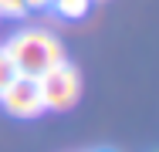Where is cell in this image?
Segmentation results:
<instances>
[{
    "label": "cell",
    "instance_id": "cell-1",
    "mask_svg": "<svg viewBox=\"0 0 159 152\" xmlns=\"http://www.w3.org/2000/svg\"><path fill=\"white\" fill-rule=\"evenodd\" d=\"M3 51L10 54L17 74H24V78H41L48 68L64 61L61 41L54 34H48V30H17L3 44Z\"/></svg>",
    "mask_w": 159,
    "mask_h": 152
},
{
    "label": "cell",
    "instance_id": "cell-2",
    "mask_svg": "<svg viewBox=\"0 0 159 152\" xmlns=\"http://www.w3.org/2000/svg\"><path fill=\"white\" fill-rule=\"evenodd\" d=\"M37 88H41L44 112H68L81 98V74L71 61H58L37 78Z\"/></svg>",
    "mask_w": 159,
    "mask_h": 152
},
{
    "label": "cell",
    "instance_id": "cell-3",
    "mask_svg": "<svg viewBox=\"0 0 159 152\" xmlns=\"http://www.w3.org/2000/svg\"><path fill=\"white\" fill-rule=\"evenodd\" d=\"M0 105H3V112L14 115V118H37V115L44 112L37 78H24V74H17V78L10 81V88H3Z\"/></svg>",
    "mask_w": 159,
    "mask_h": 152
},
{
    "label": "cell",
    "instance_id": "cell-4",
    "mask_svg": "<svg viewBox=\"0 0 159 152\" xmlns=\"http://www.w3.org/2000/svg\"><path fill=\"white\" fill-rule=\"evenodd\" d=\"M48 7H54V14L61 20H81L92 7V0H51Z\"/></svg>",
    "mask_w": 159,
    "mask_h": 152
},
{
    "label": "cell",
    "instance_id": "cell-5",
    "mask_svg": "<svg viewBox=\"0 0 159 152\" xmlns=\"http://www.w3.org/2000/svg\"><path fill=\"white\" fill-rule=\"evenodd\" d=\"M17 78V68H14V61H10V54L0 47V95H3V88H10V81Z\"/></svg>",
    "mask_w": 159,
    "mask_h": 152
},
{
    "label": "cell",
    "instance_id": "cell-6",
    "mask_svg": "<svg viewBox=\"0 0 159 152\" xmlns=\"http://www.w3.org/2000/svg\"><path fill=\"white\" fill-rule=\"evenodd\" d=\"M27 7L20 0H0V17H24Z\"/></svg>",
    "mask_w": 159,
    "mask_h": 152
},
{
    "label": "cell",
    "instance_id": "cell-7",
    "mask_svg": "<svg viewBox=\"0 0 159 152\" xmlns=\"http://www.w3.org/2000/svg\"><path fill=\"white\" fill-rule=\"evenodd\" d=\"M20 3H24V7H27V10H34V7H48V3H51V0H20Z\"/></svg>",
    "mask_w": 159,
    "mask_h": 152
},
{
    "label": "cell",
    "instance_id": "cell-8",
    "mask_svg": "<svg viewBox=\"0 0 159 152\" xmlns=\"http://www.w3.org/2000/svg\"><path fill=\"white\" fill-rule=\"evenodd\" d=\"M102 152H105V149H102Z\"/></svg>",
    "mask_w": 159,
    "mask_h": 152
}]
</instances>
